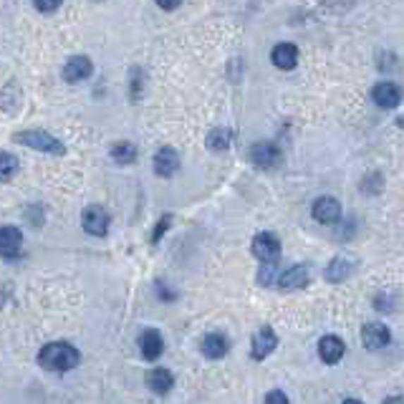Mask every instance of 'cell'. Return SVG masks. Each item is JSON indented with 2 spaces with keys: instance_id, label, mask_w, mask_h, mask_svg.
<instances>
[{
  "instance_id": "obj_3",
  "label": "cell",
  "mask_w": 404,
  "mask_h": 404,
  "mask_svg": "<svg viewBox=\"0 0 404 404\" xmlns=\"http://www.w3.org/2000/svg\"><path fill=\"white\" fill-rule=\"evenodd\" d=\"M253 255L263 263H276L281 255V243L273 233H260L253 240Z\"/></svg>"
},
{
  "instance_id": "obj_14",
  "label": "cell",
  "mask_w": 404,
  "mask_h": 404,
  "mask_svg": "<svg viewBox=\"0 0 404 404\" xmlns=\"http://www.w3.org/2000/svg\"><path fill=\"white\" fill-rule=\"evenodd\" d=\"M308 281H311V271H308L306 266H293L286 273H281L278 286H281L283 290H296V288H303Z\"/></svg>"
},
{
  "instance_id": "obj_4",
  "label": "cell",
  "mask_w": 404,
  "mask_h": 404,
  "mask_svg": "<svg viewBox=\"0 0 404 404\" xmlns=\"http://www.w3.org/2000/svg\"><path fill=\"white\" fill-rule=\"evenodd\" d=\"M81 223H84V230L89 233V235L102 238V235H106V230H109V212L99 205H91L84 210Z\"/></svg>"
},
{
  "instance_id": "obj_23",
  "label": "cell",
  "mask_w": 404,
  "mask_h": 404,
  "mask_svg": "<svg viewBox=\"0 0 404 404\" xmlns=\"http://www.w3.org/2000/svg\"><path fill=\"white\" fill-rule=\"evenodd\" d=\"M61 3H63V0H33V6H36L41 13H54Z\"/></svg>"
},
{
  "instance_id": "obj_28",
  "label": "cell",
  "mask_w": 404,
  "mask_h": 404,
  "mask_svg": "<svg viewBox=\"0 0 404 404\" xmlns=\"http://www.w3.org/2000/svg\"><path fill=\"white\" fill-rule=\"evenodd\" d=\"M341 404H362V402H359V399H344Z\"/></svg>"
},
{
  "instance_id": "obj_19",
  "label": "cell",
  "mask_w": 404,
  "mask_h": 404,
  "mask_svg": "<svg viewBox=\"0 0 404 404\" xmlns=\"http://www.w3.org/2000/svg\"><path fill=\"white\" fill-rule=\"evenodd\" d=\"M349 273H351V263H349V260H344V258H333L331 266L326 268V278H329V281H333V283L344 281Z\"/></svg>"
},
{
  "instance_id": "obj_20",
  "label": "cell",
  "mask_w": 404,
  "mask_h": 404,
  "mask_svg": "<svg viewBox=\"0 0 404 404\" xmlns=\"http://www.w3.org/2000/svg\"><path fill=\"white\" fill-rule=\"evenodd\" d=\"M111 159L119 164H129L137 159V149H134V145H129V142H121V145L111 147Z\"/></svg>"
},
{
  "instance_id": "obj_9",
  "label": "cell",
  "mask_w": 404,
  "mask_h": 404,
  "mask_svg": "<svg viewBox=\"0 0 404 404\" xmlns=\"http://www.w3.org/2000/svg\"><path fill=\"white\" fill-rule=\"evenodd\" d=\"M344 354H346V344L338 336H333V333L331 336H324L319 341V356L324 364H338Z\"/></svg>"
},
{
  "instance_id": "obj_22",
  "label": "cell",
  "mask_w": 404,
  "mask_h": 404,
  "mask_svg": "<svg viewBox=\"0 0 404 404\" xmlns=\"http://www.w3.org/2000/svg\"><path fill=\"white\" fill-rule=\"evenodd\" d=\"M207 145H210V149H225V147L230 145V134L225 132V129H215V132L207 137Z\"/></svg>"
},
{
  "instance_id": "obj_24",
  "label": "cell",
  "mask_w": 404,
  "mask_h": 404,
  "mask_svg": "<svg viewBox=\"0 0 404 404\" xmlns=\"http://www.w3.org/2000/svg\"><path fill=\"white\" fill-rule=\"evenodd\" d=\"M266 404H288V397H286L283 392H268V397H266Z\"/></svg>"
},
{
  "instance_id": "obj_16",
  "label": "cell",
  "mask_w": 404,
  "mask_h": 404,
  "mask_svg": "<svg viewBox=\"0 0 404 404\" xmlns=\"http://www.w3.org/2000/svg\"><path fill=\"white\" fill-rule=\"evenodd\" d=\"M139 346H142V356H145L147 362H154V359H159V354L164 349L162 333L154 331V329H147L142 333V338H139Z\"/></svg>"
},
{
  "instance_id": "obj_10",
  "label": "cell",
  "mask_w": 404,
  "mask_h": 404,
  "mask_svg": "<svg viewBox=\"0 0 404 404\" xmlns=\"http://www.w3.org/2000/svg\"><path fill=\"white\" fill-rule=\"evenodd\" d=\"M314 217H316V223H324V225L338 223V217H341V205H338L333 197H319L314 202Z\"/></svg>"
},
{
  "instance_id": "obj_13",
  "label": "cell",
  "mask_w": 404,
  "mask_h": 404,
  "mask_svg": "<svg viewBox=\"0 0 404 404\" xmlns=\"http://www.w3.org/2000/svg\"><path fill=\"white\" fill-rule=\"evenodd\" d=\"M271 61L276 68H283V71H290V68L298 63V49L293 43H278L271 54Z\"/></svg>"
},
{
  "instance_id": "obj_12",
  "label": "cell",
  "mask_w": 404,
  "mask_h": 404,
  "mask_svg": "<svg viewBox=\"0 0 404 404\" xmlns=\"http://www.w3.org/2000/svg\"><path fill=\"white\" fill-rule=\"evenodd\" d=\"M180 167V157H177V152L172 147H162V149L154 154V172L159 177H172Z\"/></svg>"
},
{
  "instance_id": "obj_17",
  "label": "cell",
  "mask_w": 404,
  "mask_h": 404,
  "mask_svg": "<svg viewBox=\"0 0 404 404\" xmlns=\"http://www.w3.org/2000/svg\"><path fill=\"white\" fill-rule=\"evenodd\" d=\"M147 384H149V389L154 394H167L169 389H172V384H175V377L169 374L167 369L157 367L147 374Z\"/></svg>"
},
{
  "instance_id": "obj_21",
  "label": "cell",
  "mask_w": 404,
  "mask_h": 404,
  "mask_svg": "<svg viewBox=\"0 0 404 404\" xmlns=\"http://www.w3.org/2000/svg\"><path fill=\"white\" fill-rule=\"evenodd\" d=\"M18 169V159L8 154V152H0V180H11Z\"/></svg>"
},
{
  "instance_id": "obj_1",
  "label": "cell",
  "mask_w": 404,
  "mask_h": 404,
  "mask_svg": "<svg viewBox=\"0 0 404 404\" xmlns=\"http://www.w3.org/2000/svg\"><path fill=\"white\" fill-rule=\"evenodd\" d=\"M81 362V354L76 346L66 344V341H54L46 344L38 351V364L49 372H68Z\"/></svg>"
},
{
  "instance_id": "obj_27",
  "label": "cell",
  "mask_w": 404,
  "mask_h": 404,
  "mask_svg": "<svg viewBox=\"0 0 404 404\" xmlns=\"http://www.w3.org/2000/svg\"><path fill=\"white\" fill-rule=\"evenodd\" d=\"M384 404H402V397H389L384 399Z\"/></svg>"
},
{
  "instance_id": "obj_6",
  "label": "cell",
  "mask_w": 404,
  "mask_h": 404,
  "mask_svg": "<svg viewBox=\"0 0 404 404\" xmlns=\"http://www.w3.org/2000/svg\"><path fill=\"white\" fill-rule=\"evenodd\" d=\"M372 99H374L377 106L394 109L402 102V91H399V86L392 84V81H379V84L372 89Z\"/></svg>"
},
{
  "instance_id": "obj_25",
  "label": "cell",
  "mask_w": 404,
  "mask_h": 404,
  "mask_svg": "<svg viewBox=\"0 0 404 404\" xmlns=\"http://www.w3.org/2000/svg\"><path fill=\"white\" fill-rule=\"evenodd\" d=\"M154 3H157L159 8H164V11H175L182 0H154Z\"/></svg>"
},
{
  "instance_id": "obj_7",
  "label": "cell",
  "mask_w": 404,
  "mask_h": 404,
  "mask_svg": "<svg viewBox=\"0 0 404 404\" xmlns=\"http://www.w3.org/2000/svg\"><path fill=\"white\" fill-rule=\"evenodd\" d=\"M91 71H94V66H91V61L86 59V56H73V59L66 61V66H63V79H66L68 84H81V81L89 79Z\"/></svg>"
},
{
  "instance_id": "obj_11",
  "label": "cell",
  "mask_w": 404,
  "mask_h": 404,
  "mask_svg": "<svg viewBox=\"0 0 404 404\" xmlns=\"http://www.w3.org/2000/svg\"><path fill=\"white\" fill-rule=\"evenodd\" d=\"M23 247V235L18 228H0V255L3 258H16Z\"/></svg>"
},
{
  "instance_id": "obj_8",
  "label": "cell",
  "mask_w": 404,
  "mask_h": 404,
  "mask_svg": "<svg viewBox=\"0 0 404 404\" xmlns=\"http://www.w3.org/2000/svg\"><path fill=\"white\" fill-rule=\"evenodd\" d=\"M247 154H250V162L260 169H268L278 162V147L271 145V142H255Z\"/></svg>"
},
{
  "instance_id": "obj_18",
  "label": "cell",
  "mask_w": 404,
  "mask_h": 404,
  "mask_svg": "<svg viewBox=\"0 0 404 404\" xmlns=\"http://www.w3.org/2000/svg\"><path fill=\"white\" fill-rule=\"evenodd\" d=\"M202 354H205L207 359H223V356L228 354V338H225L223 333H207V336L202 338Z\"/></svg>"
},
{
  "instance_id": "obj_26",
  "label": "cell",
  "mask_w": 404,
  "mask_h": 404,
  "mask_svg": "<svg viewBox=\"0 0 404 404\" xmlns=\"http://www.w3.org/2000/svg\"><path fill=\"white\" fill-rule=\"evenodd\" d=\"M167 225H169V217H164L162 223H159V225H157V230H154V235H152V240L157 243V240H159V238H162V233H164V230H167Z\"/></svg>"
},
{
  "instance_id": "obj_2",
  "label": "cell",
  "mask_w": 404,
  "mask_h": 404,
  "mask_svg": "<svg viewBox=\"0 0 404 404\" xmlns=\"http://www.w3.org/2000/svg\"><path fill=\"white\" fill-rule=\"evenodd\" d=\"M16 142L33 147V149H41L46 152V154H63V145L46 132H20L18 137H16Z\"/></svg>"
},
{
  "instance_id": "obj_15",
  "label": "cell",
  "mask_w": 404,
  "mask_h": 404,
  "mask_svg": "<svg viewBox=\"0 0 404 404\" xmlns=\"http://www.w3.org/2000/svg\"><path fill=\"white\" fill-rule=\"evenodd\" d=\"M276 346H278V336L273 333L271 326H263L253 336V359H266Z\"/></svg>"
},
{
  "instance_id": "obj_5",
  "label": "cell",
  "mask_w": 404,
  "mask_h": 404,
  "mask_svg": "<svg viewBox=\"0 0 404 404\" xmlns=\"http://www.w3.org/2000/svg\"><path fill=\"white\" fill-rule=\"evenodd\" d=\"M362 341H364V346H367V349L377 351V349H384V346L392 341V333H389V329H386L384 324H379V321H372V324H364Z\"/></svg>"
}]
</instances>
